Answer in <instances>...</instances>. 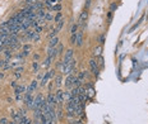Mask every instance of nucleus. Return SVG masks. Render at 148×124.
<instances>
[{
    "mask_svg": "<svg viewBox=\"0 0 148 124\" xmlns=\"http://www.w3.org/2000/svg\"><path fill=\"white\" fill-rule=\"evenodd\" d=\"M77 80H78V77H77L74 73L68 75V77H67V80H65V88H68V89H73L74 84L77 82Z\"/></svg>",
    "mask_w": 148,
    "mask_h": 124,
    "instance_id": "1",
    "label": "nucleus"
},
{
    "mask_svg": "<svg viewBox=\"0 0 148 124\" xmlns=\"http://www.w3.org/2000/svg\"><path fill=\"white\" fill-rule=\"evenodd\" d=\"M89 67H91V71L93 72V75L96 76V77H98V63L96 61V58H92V60H89Z\"/></svg>",
    "mask_w": 148,
    "mask_h": 124,
    "instance_id": "2",
    "label": "nucleus"
},
{
    "mask_svg": "<svg viewBox=\"0 0 148 124\" xmlns=\"http://www.w3.org/2000/svg\"><path fill=\"white\" fill-rule=\"evenodd\" d=\"M46 101H47V105L49 106H56L58 105V99H56V95L52 93L49 94V96H47V99H46Z\"/></svg>",
    "mask_w": 148,
    "mask_h": 124,
    "instance_id": "3",
    "label": "nucleus"
},
{
    "mask_svg": "<svg viewBox=\"0 0 148 124\" xmlns=\"http://www.w3.org/2000/svg\"><path fill=\"white\" fill-rule=\"evenodd\" d=\"M73 49L70 48V49H68L67 52H65V56H64V60H63V65H69L70 63V61L73 60Z\"/></svg>",
    "mask_w": 148,
    "mask_h": 124,
    "instance_id": "4",
    "label": "nucleus"
},
{
    "mask_svg": "<svg viewBox=\"0 0 148 124\" xmlns=\"http://www.w3.org/2000/svg\"><path fill=\"white\" fill-rule=\"evenodd\" d=\"M42 100H43L42 95H37L36 97H35V100H33V105H32V109H33V110H36V109H40V108H41Z\"/></svg>",
    "mask_w": 148,
    "mask_h": 124,
    "instance_id": "5",
    "label": "nucleus"
},
{
    "mask_svg": "<svg viewBox=\"0 0 148 124\" xmlns=\"http://www.w3.org/2000/svg\"><path fill=\"white\" fill-rule=\"evenodd\" d=\"M75 35H77V39H75V46L82 47V46H83V32L78 31Z\"/></svg>",
    "mask_w": 148,
    "mask_h": 124,
    "instance_id": "6",
    "label": "nucleus"
},
{
    "mask_svg": "<svg viewBox=\"0 0 148 124\" xmlns=\"http://www.w3.org/2000/svg\"><path fill=\"white\" fill-rule=\"evenodd\" d=\"M87 18H88V11H87V10H83V11L80 13V15H79V19H78V24H79V26L84 24V22L87 20Z\"/></svg>",
    "mask_w": 148,
    "mask_h": 124,
    "instance_id": "7",
    "label": "nucleus"
},
{
    "mask_svg": "<svg viewBox=\"0 0 148 124\" xmlns=\"http://www.w3.org/2000/svg\"><path fill=\"white\" fill-rule=\"evenodd\" d=\"M83 105H84V103H79L77 106H75V117H78V118H80V117H83Z\"/></svg>",
    "mask_w": 148,
    "mask_h": 124,
    "instance_id": "8",
    "label": "nucleus"
},
{
    "mask_svg": "<svg viewBox=\"0 0 148 124\" xmlns=\"http://www.w3.org/2000/svg\"><path fill=\"white\" fill-rule=\"evenodd\" d=\"M55 95H56V99H58V105H61V104L64 103V91L59 89V90L55 93Z\"/></svg>",
    "mask_w": 148,
    "mask_h": 124,
    "instance_id": "9",
    "label": "nucleus"
},
{
    "mask_svg": "<svg viewBox=\"0 0 148 124\" xmlns=\"http://www.w3.org/2000/svg\"><path fill=\"white\" fill-rule=\"evenodd\" d=\"M51 77V70L49 71V72H46L45 73V76L42 77V80H41V86H45L46 84H47V81H49V79Z\"/></svg>",
    "mask_w": 148,
    "mask_h": 124,
    "instance_id": "10",
    "label": "nucleus"
},
{
    "mask_svg": "<svg viewBox=\"0 0 148 124\" xmlns=\"http://www.w3.org/2000/svg\"><path fill=\"white\" fill-rule=\"evenodd\" d=\"M58 44H59V38H58V37L51 38V39H50V42H49V47H51V48H55Z\"/></svg>",
    "mask_w": 148,
    "mask_h": 124,
    "instance_id": "11",
    "label": "nucleus"
},
{
    "mask_svg": "<svg viewBox=\"0 0 148 124\" xmlns=\"http://www.w3.org/2000/svg\"><path fill=\"white\" fill-rule=\"evenodd\" d=\"M101 53H102V46H97L95 48V51H93V56L95 57H100Z\"/></svg>",
    "mask_w": 148,
    "mask_h": 124,
    "instance_id": "12",
    "label": "nucleus"
},
{
    "mask_svg": "<svg viewBox=\"0 0 148 124\" xmlns=\"http://www.w3.org/2000/svg\"><path fill=\"white\" fill-rule=\"evenodd\" d=\"M88 71H82V72H79V75L77 76L78 77V80H80V81H83V79H86V77H88Z\"/></svg>",
    "mask_w": 148,
    "mask_h": 124,
    "instance_id": "13",
    "label": "nucleus"
},
{
    "mask_svg": "<svg viewBox=\"0 0 148 124\" xmlns=\"http://www.w3.org/2000/svg\"><path fill=\"white\" fill-rule=\"evenodd\" d=\"M37 88V81H32L31 82V85H30V88H28V90H27V93L26 94H32V91L35 90Z\"/></svg>",
    "mask_w": 148,
    "mask_h": 124,
    "instance_id": "14",
    "label": "nucleus"
},
{
    "mask_svg": "<svg viewBox=\"0 0 148 124\" xmlns=\"http://www.w3.org/2000/svg\"><path fill=\"white\" fill-rule=\"evenodd\" d=\"M51 61H52V57L51 56H47V58H46V61L42 63V67H45V68H47L50 65H51Z\"/></svg>",
    "mask_w": 148,
    "mask_h": 124,
    "instance_id": "15",
    "label": "nucleus"
},
{
    "mask_svg": "<svg viewBox=\"0 0 148 124\" xmlns=\"http://www.w3.org/2000/svg\"><path fill=\"white\" fill-rule=\"evenodd\" d=\"M22 71H23V67H22V66H19V67L14 71V76H15L17 79H19V77H21V75H22Z\"/></svg>",
    "mask_w": 148,
    "mask_h": 124,
    "instance_id": "16",
    "label": "nucleus"
},
{
    "mask_svg": "<svg viewBox=\"0 0 148 124\" xmlns=\"http://www.w3.org/2000/svg\"><path fill=\"white\" fill-rule=\"evenodd\" d=\"M10 115H12V118H13V120H15V122H18V120L21 119V115H19L18 113H15L14 110H12V111H10Z\"/></svg>",
    "mask_w": 148,
    "mask_h": 124,
    "instance_id": "17",
    "label": "nucleus"
},
{
    "mask_svg": "<svg viewBox=\"0 0 148 124\" xmlns=\"http://www.w3.org/2000/svg\"><path fill=\"white\" fill-rule=\"evenodd\" d=\"M86 94H87V97H92V96L95 95V89H93V88H87Z\"/></svg>",
    "mask_w": 148,
    "mask_h": 124,
    "instance_id": "18",
    "label": "nucleus"
},
{
    "mask_svg": "<svg viewBox=\"0 0 148 124\" xmlns=\"http://www.w3.org/2000/svg\"><path fill=\"white\" fill-rule=\"evenodd\" d=\"M70 99H72V91H65L64 93V100L69 101Z\"/></svg>",
    "mask_w": 148,
    "mask_h": 124,
    "instance_id": "19",
    "label": "nucleus"
},
{
    "mask_svg": "<svg viewBox=\"0 0 148 124\" xmlns=\"http://www.w3.org/2000/svg\"><path fill=\"white\" fill-rule=\"evenodd\" d=\"M51 10H52V11H60V10H61V5H60V4H55V5H52Z\"/></svg>",
    "mask_w": 148,
    "mask_h": 124,
    "instance_id": "20",
    "label": "nucleus"
},
{
    "mask_svg": "<svg viewBox=\"0 0 148 124\" xmlns=\"http://www.w3.org/2000/svg\"><path fill=\"white\" fill-rule=\"evenodd\" d=\"M77 32H78V24H73L72 28H70V33L72 34H77Z\"/></svg>",
    "mask_w": 148,
    "mask_h": 124,
    "instance_id": "21",
    "label": "nucleus"
},
{
    "mask_svg": "<svg viewBox=\"0 0 148 124\" xmlns=\"http://www.w3.org/2000/svg\"><path fill=\"white\" fill-rule=\"evenodd\" d=\"M4 55H5V58H10V56H12V49H5L4 51Z\"/></svg>",
    "mask_w": 148,
    "mask_h": 124,
    "instance_id": "22",
    "label": "nucleus"
},
{
    "mask_svg": "<svg viewBox=\"0 0 148 124\" xmlns=\"http://www.w3.org/2000/svg\"><path fill=\"white\" fill-rule=\"evenodd\" d=\"M19 115H21V118H26L27 117V110L26 109H21L19 110Z\"/></svg>",
    "mask_w": 148,
    "mask_h": 124,
    "instance_id": "23",
    "label": "nucleus"
},
{
    "mask_svg": "<svg viewBox=\"0 0 148 124\" xmlns=\"http://www.w3.org/2000/svg\"><path fill=\"white\" fill-rule=\"evenodd\" d=\"M56 86H58V88L61 86V75H59V76L56 77Z\"/></svg>",
    "mask_w": 148,
    "mask_h": 124,
    "instance_id": "24",
    "label": "nucleus"
},
{
    "mask_svg": "<svg viewBox=\"0 0 148 124\" xmlns=\"http://www.w3.org/2000/svg\"><path fill=\"white\" fill-rule=\"evenodd\" d=\"M105 39H106V38H105V34H101V35H100V39H98V41H100V46H102V44L105 43Z\"/></svg>",
    "mask_w": 148,
    "mask_h": 124,
    "instance_id": "25",
    "label": "nucleus"
},
{
    "mask_svg": "<svg viewBox=\"0 0 148 124\" xmlns=\"http://www.w3.org/2000/svg\"><path fill=\"white\" fill-rule=\"evenodd\" d=\"M116 8H117V5H116V3H112L110 5V11L111 13H114L115 10H116Z\"/></svg>",
    "mask_w": 148,
    "mask_h": 124,
    "instance_id": "26",
    "label": "nucleus"
},
{
    "mask_svg": "<svg viewBox=\"0 0 148 124\" xmlns=\"http://www.w3.org/2000/svg\"><path fill=\"white\" fill-rule=\"evenodd\" d=\"M63 24H64V19H61L60 22H59V24H58V27H56V31L59 32L61 28H63Z\"/></svg>",
    "mask_w": 148,
    "mask_h": 124,
    "instance_id": "27",
    "label": "nucleus"
},
{
    "mask_svg": "<svg viewBox=\"0 0 148 124\" xmlns=\"http://www.w3.org/2000/svg\"><path fill=\"white\" fill-rule=\"evenodd\" d=\"M61 18H63V14H61V13H58V15L55 17V19H54V20H55V22H60V20H61Z\"/></svg>",
    "mask_w": 148,
    "mask_h": 124,
    "instance_id": "28",
    "label": "nucleus"
},
{
    "mask_svg": "<svg viewBox=\"0 0 148 124\" xmlns=\"http://www.w3.org/2000/svg\"><path fill=\"white\" fill-rule=\"evenodd\" d=\"M56 34H58V31L55 29V31H52V32H51V33H50V34H49V38L51 39V38H54V37H56Z\"/></svg>",
    "mask_w": 148,
    "mask_h": 124,
    "instance_id": "29",
    "label": "nucleus"
},
{
    "mask_svg": "<svg viewBox=\"0 0 148 124\" xmlns=\"http://www.w3.org/2000/svg\"><path fill=\"white\" fill-rule=\"evenodd\" d=\"M54 18H52V15L50 14V13H46V15H45V20H52Z\"/></svg>",
    "mask_w": 148,
    "mask_h": 124,
    "instance_id": "30",
    "label": "nucleus"
},
{
    "mask_svg": "<svg viewBox=\"0 0 148 124\" xmlns=\"http://www.w3.org/2000/svg\"><path fill=\"white\" fill-rule=\"evenodd\" d=\"M75 39H77V35L72 34V37H70V44H75Z\"/></svg>",
    "mask_w": 148,
    "mask_h": 124,
    "instance_id": "31",
    "label": "nucleus"
},
{
    "mask_svg": "<svg viewBox=\"0 0 148 124\" xmlns=\"http://www.w3.org/2000/svg\"><path fill=\"white\" fill-rule=\"evenodd\" d=\"M42 29H43V28H42V26H37L36 28H35V32L38 34V33H41V32H42Z\"/></svg>",
    "mask_w": 148,
    "mask_h": 124,
    "instance_id": "32",
    "label": "nucleus"
},
{
    "mask_svg": "<svg viewBox=\"0 0 148 124\" xmlns=\"http://www.w3.org/2000/svg\"><path fill=\"white\" fill-rule=\"evenodd\" d=\"M56 115H58V118H59V119H61V117H63V110H61V109H59V110L56 111Z\"/></svg>",
    "mask_w": 148,
    "mask_h": 124,
    "instance_id": "33",
    "label": "nucleus"
},
{
    "mask_svg": "<svg viewBox=\"0 0 148 124\" xmlns=\"http://www.w3.org/2000/svg\"><path fill=\"white\" fill-rule=\"evenodd\" d=\"M32 67H33V71H35V72H37V68H38V63L35 61L33 63H32Z\"/></svg>",
    "mask_w": 148,
    "mask_h": 124,
    "instance_id": "34",
    "label": "nucleus"
},
{
    "mask_svg": "<svg viewBox=\"0 0 148 124\" xmlns=\"http://www.w3.org/2000/svg\"><path fill=\"white\" fill-rule=\"evenodd\" d=\"M9 122H8V119L6 118H1L0 119V124H8Z\"/></svg>",
    "mask_w": 148,
    "mask_h": 124,
    "instance_id": "35",
    "label": "nucleus"
},
{
    "mask_svg": "<svg viewBox=\"0 0 148 124\" xmlns=\"http://www.w3.org/2000/svg\"><path fill=\"white\" fill-rule=\"evenodd\" d=\"M23 124H32V120H31L30 118H26V119H24V123H23Z\"/></svg>",
    "mask_w": 148,
    "mask_h": 124,
    "instance_id": "36",
    "label": "nucleus"
},
{
    "mask_svg": "<svg viewBox=\"0 0 148 124\" xmlns=\"http://www.w3.org/2000/svg\"><path fill=\"white\" fill-rule=\"evenodd\" d=\"M70 124H82V120H70Z\"/></svg>",
    "mask_w": 148,
    "mask_h": 124,
    "instance_id": "37",
    "label": "nucleus"
},
{
    "mask_svg": "<svg viewBox=\"0 0 148 124\" xmlns=\"http://www.w3.org/2000/svg\"><path fill=\"white\" fill-rule=\"evenodd\" d=\"M107 19H109V23H110L111 19H112V13L111 11H109V14H107Z\"/></svg>",
    "mask_w": 148,
    "mask_h": 124,
    "instance_id": "38",
    "label": "nucleus"
},
{
    "mask_svg": "<svg viewBox=\"0 0 148 124\" xmlns=\"http://www.w3.org/2000/svg\"><path fill=\"white\" fill-rule=\"evenodd\" d=\"M97 63H98L100 66H104V58H102L101 56H100V62H97Z\"/></svg>",
    "mask_w": 148,
    "mask_h": 124,
    "instance_id": "39",
    "label": "nucleus"
},
{
    "mask_svg": "<svg viewBox=\"0 0 148 124\" xmlns=\"http://www.w3.org/2000/svg\"><path fill=\"white\" fill-rule=\"evenodd\" d=\"M91 5V0H87V3H86V10L88 9V6Z\"/></svg>",
    "mask_w": 148,
    "mask_h": 124,
    "instance_id": "40",
    "label": "nucleus"
},
{
    "mask_svg": "<svg viewBox=\"0 0 148 124\" xmlns=\"http://www.w3.org/2000/svg\"><path fill=\"white\" fill-rule=\"evenodd\" d=\"M10 86H12V88H17V84H15V81H12V82H10Z\"/></svg>",
    "mask_w": 148,
    "mask_h": 124,
    "instance_id": "41",
    "label": "nucleus"
},
{
    "mask_svg": "<svg viewBox=\"0 0 148 124\" xmlns=\"http://www.w3.org/2000/svg\"><path fill=\"white\" fill-rule=\"evenodd\" d=\"M4 76H5V75H4V72H0V79H3Z\"/></svg>",
    "mask_w": 148,
    "mask_h": 124,
    "instance_id": "42",
    "label": "nucleus"
},
{
    "mask_svg": "<svg viewBox=\"0 0 148 124\" xmlns=\"http://www.w3.org/2000/svg\"><path fill=\"white\" fill-rule=\"evenodd\" d=\"M8 124H17V122H15V120H13V122H9Z\"/></svg>",
    "mask_w": 148,
    "mask_h": 124,
    "instance_id": "43",
    "label": "nucleus"
},
{
    "mask_svg": "<svg viewBox=\"0 0 148 124\" xmlns=\"http://www.w3.org/2000/svg\"><path fill=\"white\" fill-rule=\"evenodd\" d=\"M1 51H3V46L0 44V53H1Z\"/></svg>",
    "mask_w": 148,
    "mask_h": 124,
    "instance_id": "44",
    "label": "nucleus"
},
{
    "mask_svg": "<svg viewBox=\"0 0 148 124\" xmlns=\"http://www.w3.org/2000/svg\"><path fill=\"white\" fill-rule=\"evenodd\" d=\"M36 1H38V0H36Z\"/></svg>",
    "mask_w": 148,
    "mask_h": 124,
    "instance_id": "45",
    "label": "nucleus"
}]
</instances>
